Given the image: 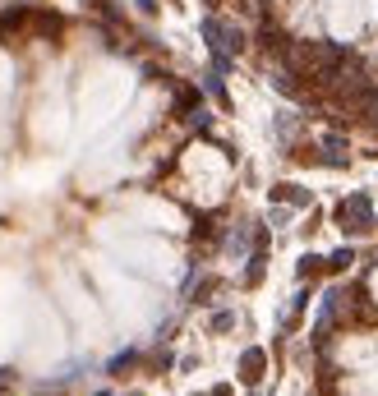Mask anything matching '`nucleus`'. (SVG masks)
<instances>
[{
    "instance_id": "1",
    "label": "nucleus",
    "mask_w": 378,
    "mask_h": 396,
    "mask_svg": "<svg viewBox=\"0 0 378 396\" xmlns=\"http://www.w3.org/2000/svg\"><path fill=\"white\" fill-rule=\"evenodd\" d=\"M337 221H342L346 230H355V235H364V230H374V208H369V198H364V194L346 198L342 208H337Z\"/></svg>"
},
{
    "instance_id": "2",
    "label": "nucleus",
    "mask_w": 378,
    "mask_h": 396,
    "mask_svg": "<svg viewBox=\"0 0 378 396\" xmlns=\"http://www.w3.org/2000/svg\"><path fill=\"white\" fill-rule=\"evenodd\" d=\"M263 369H268V355L263 350H245V355H240V378H245L249 387L263 382Z\"/></svg>"
},
{
    "instance_id": "3",
    "label": "nucleus",
    "mask_w": 378,
    "mask_h": 396,
    "mask_svg": "<svg viewBox=\"0 0 378 396\" xmlns=\"http://www.w3.org/2000/svg\"><path fill=\"white\" fill-rule=\"evenodd\" d=\"M273 203H286V208H309V189H300V185H277L273 189Z\"/></svg>"
},
{
    "instance_id": "4",
    "label": "nucleus",
    "mask_w": 378,
    "mask_h": 396,
    "mask_svg": "<svg viewBox=\"0 0 378 396\" xmlns=\"http://www.w3.org/2000/svg\"><path fill=\"white\" fill-rule=\"evenodd\" d=\"M268 272V249H254V258H249V272H245V286H258Z\"/></svg>"
},
{
    "instance_id": "5",
    "label": "nucleus",
    "mask_w": 378,
    "mask_h": 396,
    "mask_svg": "<svg viewBox=\"0 0 378 396\" xmlns=\"http://www.w3.org/2000/svg\"><path fill=\"white\" fill-rule=\"evenodd\" d=\"M208 92H212V102H217L221 111L231 106V97H226V83H221V70H212V74H208Z\"/></svg>"
},
{
    "instance_id": "6",
    "label": "nucleus",
    "mask_w": 378,
    "mask_h": 396,
    "mask_svg": "<svg viewBox=\"0 0 378 396\" xmlns=\"http://www.w3.org/2000/svg\"><path fill=\"white\" fill-rule=\"evenodd\" d=\"M221 291V282L217 277H208V282H199V291H194V304H212V295Z\"/></svg>"
},
{
    "instance_id": "7",
    "label": "nucleus",
    "mask_w": 378,
    "mask_h": 396,
    "mask_svg": "<svg viewBox=\"0 0 378 396\" xmlns=\"http://www.w3.org/2000/svg\"><path fill=\"white\" fill-rule=\"evenodd\" d=\"M318 272H327V263H323V258H314V254H305V258H300V277H305V282H309V277H318Z\"/></svg>"
},
{
    "instance_id": "8",
    "label": "nucleus",
    "mask_w": 378,
    "mask_h": 396,
    "mask_svg": "<svg viewBox=\"0 0 378 396\" xmlns=\"http://www.w3.org/2000/svg\"><path fill=\"white\" fill-rule=\"evenodd\" d=\"M351 263H355V254H351V249H337V254L327 258V272H346Z\"/></svg>"
},
{
    "instance_id": "9",
    "label": "nucleus",
    "mask_w": 378,
    "mask_h": 396,
    "mask_svg": "<svg viewBox=\"0 0 378 396\" xmlns=\"http://www.w3.org/2000/svg\"><path fill=\"white\" fill-rule=\"evenodd\" d=\"M236 327V314H212V332H231Z\"/></svg>"
},
{
    "instance_id": "10",
    "label": "nucleus",
    "mask_w": 378,
    "mask_h": 396,
    "mask_svg": "<svg viewBox=\"0 0 378 396\" xmlns=\"http://www.w3.org/2000/svg\"><path fill=\"white\" fill-rule=\"evenodd\" d=\"M134 5H139L143 14H157V0H134Z\"/></svg>"
},
{
    "instance_id": "11",
    "label": "nucleus",
    "mask_w": 378,
    "mask_h": 396,
    "mask_svg": "<svg viewBox=\"0 0 378 396\" xmlns=\"http://www.w3.org/2000/svg\"><path fill=\"white\" fill-rule=\"evenodd\" d=\"M208 396H231V387H226V382H221V387H212Z\"/></svg>"
},
{
    "instance_id": "12",
    "label": "nucleus",
    "mask_w": 378,
    "mask_h": 396,
    "mask_svg": "<svg viewBox=\"0 0 378 396\" xmlns=\"http://www.w3.org/2000/svg\"><path fill=\"white\" fill-rule=\"evenodd\" d=\"M203 5H217V0H203Z\"/></svg>"
}]
</instances>
